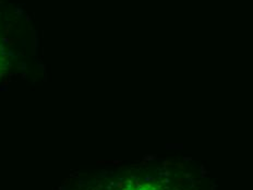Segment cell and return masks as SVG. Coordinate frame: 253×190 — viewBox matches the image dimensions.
Masks as SVG:
<instances>
[{
  "instance_id": "cell-1",
  "label": "cell",
  "mask_w": 253,
  "mask_h": 190,
  "mask_svg": "<svg viewBox=\"0 0 253 190\" xmlns=\"http://www.w3.org/2000/svg\"><path fill=\"white\" fill-rule=\"evenodd\" d=\"M8 66V54L7 49L4 47V42L0 38V79H1L4 73H6Z\"/></svg>"
}]
</instances>
